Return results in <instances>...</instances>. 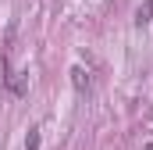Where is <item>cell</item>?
Segmentation results:
<instances>
[{
  "mask_svg": "<svg viewBox=\"0 0 153 150\" xmlns=\"http://www.w3.org/2000/svg\"><path fill=\"white\" fill-rule=\"evenodd\" d=\"M25 150H39V129H32V136H29V147Z\"/></svg>",
  "mask_w": 153,
  "mask_h": 150,
  "instance_id": "obj_3",
  "label": "cell"
},
{
  "mask_svg": "<svg viewBox=\"0 0 153 150\" xmlns=\"http://www.w3.org/2000/svg\"><path fill=\"white\" fill-rule=\"evenodd\" d=\"M71 75H75V89H85V86H89V75L82 72V68H75Z\"/></svg>",
  "mask_w": 153,
  "mask_h": 150,
  "instance_id": "obj_2",
  "label": "cell"
},
{
  "mask_svg": "<svg viewBox=\"0 0 153 150\" xmlns=\"http://www.w3.org/2000/svg\"><path fill=\"white\" fill-rule=\"evenodd\" d=\"M150 22H153V0H143L135 11V25H150Z\"/></svg>",
  "mask_w": 153,
  "mask_h": 150,
  "instance_id": "obj_1",
  "label": "cell"
}]
</instances>
